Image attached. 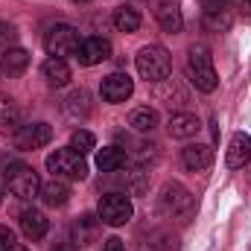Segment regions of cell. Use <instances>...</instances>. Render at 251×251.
Listing matches in <instances>:
<instances>
[{
	"mask_svg": "<svg viewBox=\"0 0 251 251\" xmlns=\"http://www.w3.org/2000/svg\"><path fill=\"white\" fill-rule=\"evenodd\" d=\"M50 251H76V246H70V243H59L56 249H50Z\"/></svg>",
	"mask_w": 251,
	"mask_h": 251,
	"instance_id": "cell-32",
	"label": "cell"
},
{
	"mask_svg": "<svg viewBox=\"0 0 251 251\" xmlns=\"http://www.w3.org/2000/svg\"><path fill=\"white\" fill-rule=\"evenodd\" d=\"M161 210L170 213V216L187 219L190 213H193V196L181 184L170 181V184H164V190H161Z\"/></svg>",
	"mask_w": 251,
	"mask_h": 251,
	"instance_id": "cell-7",
	"label": "cell"
},
{
	"mask_svg": "<svg viewBox=\"0 0 251 251\" xmlns=\"http://www.w3.org/2000/svg\"><path fill=\"white\" fill-rule=\"evenodd\" d=\"M234 3H237V9H240L246 18H251V0H234Z\"/></svg>",
	"mask_w": 251,
	"mask_h": 251,
	"instance_id": "cell-31",
	"label": "cell"
},
{
	"mask_svg": "<svg viewBox=\"0 0 251 251\" xmlns=\"http://www.w3.org/2000/svg\"><path fill=\"white\" fill-rule=\"evenodd\" d=\"M70 146H73L79 155H88L91 149H97V137H94L91 131H85V128H76V131L70 134Z\"/></svg>",
	"mask_w": 251,
	"mask_h": 251,
	"instance_id": "cell-26",
	"label": "cell"
},
{
	"mask_svg": "<svg viewBox=\"0 0 251 251\" xmlns=\"http://www.w3.org/2000/svg\"><path fill=\"white\" fill-rule=\"evenodd\" d=\"M231 0H201L204 9V24L210 29H228L231 26V12H228Z\"/></svg>",
	"mask_w": 251,
	"mask_h": 251,
	"instance_id": "cell-14",
	"label": "cell"
},
{
	"mask_svg": "<svg viewBox=\"0 0 251 251\" xmlns=\"http://www.w3.org/2000/svg\"><path fill=\"white\" fill-rule=\"evenodd\" d=\"M0 38H6V41H15V26H6V24H0Z\"/></svg>",
	"mask_w": 251,
	"mask_h": 251,
	"instance_id": "cell-30",
	"label": "cell"
},
{
	"mask_svg": "<svg viewBox=\"0 0 251 251\" xmlns=\"http://www.w3.org/2000/svg\"><path fill=\"white\" fill-rule=\"evenodd\" d=\"M131 213H134V207L123 193H105L97 204V216L102 219V225H111V228L126 225L131 219Z\"/></svg>",
	"mask_w": 251,
	"mask_h": 251,
	"instance_id": "cell-5",
	"label": "cell"
},
{
	"mask_svg": "<svg viewBox=\"0 0 251 251\" xmlns=\"http://www.w3.org/2000/svg\"><path fill=\"white\" fill-rule=\"evenodd\" d=\"M26 67H29V53H26L24 47H9V50L0 56V73L9 76V79L21 76Z\"/></svg>",
	"mask_w": 251,
	"mask_h": 251,
	"instance_id": "cell-16",
	"label": "cell"
},
{
	"mask_svg": "<svg viewBox=\"0 0 251 251\" xmlns=\"http://www.w3.org/2000/svg\"><path fill=\"white\" fill-rule=\"evenodd\" d=\"M128 178H131V190H134V193H143V190H146V178H149V173H146L143 167H134V170L128 173Z\"/></svg>",
	"mask_w": 251,
	"mask_h": 251,
	"instance_id": "cell-27",
	"label": "cell"
},
{
	"mask_svg": "<svg viewBox=\"0 0 251 251\" xmlns=\"http://www.w3.org/2000/svg\"><path fill=\"white\" fill-rule=\"evenodd\" d=\"M249 161H251V134L237 131V134L231 137V143H228L225 164H228L231 170H240V167H246Z\"/></svg>",
	"mask_w": 251,
	"mask_h": 251,
	"instance_id": "cell-12",
	"label": "cell"
},
{
	"mask_svg": "<svg viewBox=\"0 0 251 251\" xmlns=\"http://www.w3.org/2000/svg\"><path fill=\"white\" fill-rule=\"evenodd\" d=\"M134 64H137V73L146 82H164L170 76V70H173V59H170V53L161 44H146L137 53Z\"/></svg>",
	"mask_w": 251,
	"mask_h": 251,
	"instance_id": "cell-3",
	"label": "cell"
},
{
	"mask_svg": "<svg viewBox=\"0 0 251 251\" xmlns=\"http://www.w3.org/2000/svg\"><path fill=\"white\" fill-rule=\"evenodd\" d=\"M100 228H102V219H100L97 213H82V216L73 222V243L91 246V243L100 237Z\"/></svg>",
	"mask_w": 251,
	"mask_h": 251,
	"instance_id": "cell-13",
	"label": "cell"
},
{
	"mask_svg": "<svg viewBox=\"0 0 251 251\" xmlns=\"http://www.w3.org/2000/svg\"><path fill=\"white\" fill-rule=\"evenodd\" d=\"M102 251H126V243L120 240V237H108L105 246H102Z\"/></svg>",
	"mask_w": 251,
	"mask_h": 251,
	"instance_id": "cell-29",
	"label": "cell"
},
{
	"mask_svg": "<svg viewBox=\"0 0 251 251\" xmlns=\"http://www.w3.org/2000/svg\"><path fill=\"white\" fill-rule=\"evenodd\" d=\"M64 111H67L73 120H79V117H88V114H91V94H88L85 88L73 91V94L64 100Z\"/></svg>",
	"mask_w": 251,
	"mask_h": 251,
	"instance_id": "cell-23",
	"label": "cell"
},
{
	"mask_svg": "<svg viewBox=\"0 0 251 251\" xmlns=\"http://www.w3.org/2000/svg\"><path fill=\"white\" fill-rule=\"evenodd\" d=\"M100 94H102V100H105V102L120 105V102H126V100L134 94V82H131V76H128V73H111V76H105V79H102Z\"/></svg>",
	"mask_w": 251,
	"mask_h": 251,
	"instance_id": "cell-11",
	"label": "cell"
},
{
	"mask_svg": "<svg viewBox=\"0 0 251 251\" xmlns=\"http://www.w3.org/2000/svg\"><path fill=\"white\" fill-rule=\"evenodd\" d=\"M3 178H6V187L12 196H18V199H35L38 193H41V181H38V173L32 170V167H26V164H21V161H6V167H3Z\"/></svg>",
	"mask_w": 251,
	"mask_h": 251,
	"instance_id": "cell-2",
	"label": "cell"
},
{
	"mask_svg": "<svg viewBox=\"0 0 251 251\" xmlns=\"http://www.w3.org/2000/svg\"><path fill=\"white\" fill-rule=\"evenodd\" d=\"M114 26L120 32H137L140 29V12L134 6H120L114 9Z\"/></svg>",
	"mask_w": 251,
	"mask_h": 251,
	"instance_id": "cell-25",
	"label": "cell"
},
{
	"mask_svg": "<svg viewBox=\"0 0 251 251\" xmlns=\"http://www.w3.org/2000/svg\"><path fill=\"white\" fill-rule=\"evenodd\" d=\"M149 6H152V15H155V21L161 24L164 32H170V35L181 32L184 18H181V9H178V0H149Z\"/></svg>",
	"mask_w": 251,
	"mask_h": 251,
	"instance_id": "cell-9",
	"label": "cell"
},
{
	"mask_svg": "<svg viewBox=\"0 0 251 251\" xmlns=\"http://www.w3.org/2000/svg\"><path fill=\"white\" fill-rule=\"evenodd\" d=\"M0 204H3V193H0Z\"/></svg>",
	"mask_w": 251,
	"mask_h": 251,
	"instance_id": "cell-35",
	"label": "cell"
},
{
	"mask_svg": "<svg viewBox=\"0 0 251 251\" xmlns=\"http://www.w3.org/2000/svg\"><path fill=\"white\" fill-rule=\"evenodd\" d=\"M128 126H131L134 131H152V128L158 126V111L149 108V105H140V108H134V111L128 114Z\"/></svg>",
	"mask_w": 251,
	"mask_h": 251,
	"instance_id": "cell-24",
	"label": "cell"
},
{
	"mask_svg": "<svg viewBox=\"0 0 251 251\" xmlns=\"http://www.w3.org/2000/svg\"><path fill=\"white\" fill-rule=\"evenodd\" d=\"M108 56H111V41L102 35H91V38L79 41V47H76V59L82 67H94V64L105 62Z\"/></svg>",
	"mask_w": 251,
	"mask_h": 251,
	"instance_id": "cell-10",
	"label": "cell"
},
{
	"mask_svg": "<svg viewBox=\"0 0 251 251\" xmlns=\"http://www.w3.org/2000/svg\"><path fill=\"white\" fill-rule=\"evenodd\" d=\"M73 3H91V0H73Z\"/></svg>",
	"mask_w": 251,
	"mask_h": 251,
	"instance_id": "cell-34",
	"label": "cell"
},
{
	"mask_svg": "<svg viewBox=\"0 0 251 251\" xmlns=\"http://www.w3.org/2000/svg\"><path fill=\"white\" fill-rule=\"evenodd\" d=\"M181 161H184V167L193 170V173L207 170L210 161H213V149H210L207 143H187V146L181 149Z\"/></svg>",
	"mask_w": 251,
	"mask_h": 251,
	"instance_id": "cell-15",
	"label": "cell"
},
{
	"mask_svg": "<svg viewBox=\"0 0 251 251\" xmlns=\"http://www.w3.org/2000/svg\"><path fill=\"white\" fill-rule=\"evenodd\" d=\"M38 196L44 199L47 207H64V204L70 201V187L64 184L62 178H53V181L41 184V193H38Z\"/></svg>",
	"mask_w": 251,
	"mask_h": 251,
	"instance_id": "cell-20",
	"label": "cell"
},
{
	"mask_svg": "<svg viewBox=\"0 0 251 251\" xmlns=\"http://www.w3.org/2000/svg\"><path fill=\"white\" fill-rule=\"evenodd\" d=\"M97 167H100L102 173H117V170H123L126 167V152L117 149V146H102V149L97 152Z\"/></svg>",
	"mask_w": 251,
	"mask_h": 251,
	"instance_id": "cell-22",
	"label": "cell"
},
{
	"mask_svg": "<svg viewBox=\"0 0 251 251\" xmlns=\"http://www.w3.org/2000/svg\"><path fill=\"white\" fill-rule=\"evenodd\" d=\"M187 79L199 88V91H204V94L216 91V85H219L216 70H213V56H210V50H207L204 44L190 47V53H187Z\"/></svg>",
	"mask_w": 251,
	"mask_h": 251,
	"instance_id": "cell-1",
	"label": "cell"
},
{
	"mask_svg": "<svg viewBox=\"0 0 251 251\" xmlns=\"http://www.w3.org/2000/svg\"><path fill=\"white\" fill-rule=\"evenodd\" d=\"M6 251H29V249H26V246H21V243H15L12 249H6Z\"/></svg>",
	"mask_w": 251,
	"mask_h": 251,
	"instance_id": "cell-33",
	"label": "cell"
},
{
	"mask_svg": "<svg viewBox=\"0 0 251 251\" xmlns=\"http://www.w3.org/2000/svg\"><path fill=\"white\" fill-rule=\"evenodd\" d=\"M41 76L47 79V85L50 88H64L67 82H70V67L64 59H47V62L41 64Z\"/></svg>",
	"mask_w": 251,
	"mask_h": 251,
	"instance_id": "cell-19",
	"label": "cell"
},
{
	"mask_svg": "<svg viewBox=\"0 0 251 251\" xmlns=\"http://www.w3.org/2000/svg\"><path fill=\"white\" fill-rule=\"evenodd\" d=\"M18 240H15V231L9 228V225H0V251H6V249H12Z\"/></svg>",
	"mask_w": 251,
	"mask_h": 251,
	"instance_id": "cell-28",
	"label": "cell"
},
{
	"mask_svg": "<svg viewBox=\"0 0 251 251\" xmlns=\"http://www.w3.org/2000/svg\"><path fill=\"white\" fill-rule=\"evenodd\" d=\"M53 140V128L47 123H26L15 131V149L21 152H32V149H41Z\"/></svg>",
	"mask_w": 251,
	"mask_h": 251,
	"instance_id": "cell-8",
	"label": "cell"
},
{
	"mask_svg": "<svg viewBox=\"0 0 251 251\" xmlns=\"http://www.w3.org/2000/svg\"><path fill=\"white\" fill-rule=\"evenodd\" d=\"M76 47H79V32H76L70 24H56V26H50L47 35H44V50H47L53 59L76 56Z\"/></svg>",
	"mask_w": 251,
	"mask_h": 251,
	"instance_id": "cell-6",
	"label": "cell"
},
{
	"mask_svg": "<svg viewBox=\"0 0 251 251\" xmlns=\"http://www.w3.org/2000/svg\"><path fill=\"white\" fill-rule=\"evenodd\" d=\"M21 128V108L12 97L0 94V131H18Z\"/></svg>",
	"mask_w": 251,
	"mask_h": 251,
	"instance_id": "cell-21",
	"label": "cell"
},
{
	"mask_svg": "<svg viewBox=\"0 0 251 251\" xmlns=\"http://www.w3.org/2000/svg\"><path fill=\"white\" fill-rule=\"evenodd\" d=\"M167 128H170V134H173V137L187 140V137H193V134L201 128V123H199V117H196V114H190V111H178V114H173V117H170Z\"/></svg>",
	"mask_w": 251,
	"mask_h": 251,
	"instance_id": "cell-18",
	"label": "cell"
},
{
	"mask_svg": "<svg viewBox=\"0 0 251 251\" xmlns=\"http://www.w3.org/2000/svg\"><path fill=\"white\" fill-rule=\"evenodd\" d=\"M47 170L56 176V178H67V181H82L88 176V164H85V155H79L73 146H64L47 155Z\"/></svg>",
	"mask_w": 251,
	"mask_h": 251,
	"instance_id": "cell-4",
	"label": "cell"
},
{
	"mask_svg": "<svg viewBox=\"0 0 251 251\" xmlns=\"http://www.w3.org/2000/svg\"><path fill=\"white\" fill-rule=\"evenodd\" d=\"M47 228H50V222H47V216L41 210L29 207V210L21 213V231H24L26 240H41L47 234Z\"/></svg>",
	"mask_w": 251,
	"mask_h": 251,
	"instance_id": "cell-17",
	"label": "cell"
}]
</instances>
